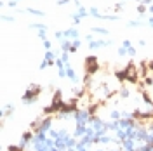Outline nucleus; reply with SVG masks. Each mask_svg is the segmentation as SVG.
<instances>
[{
    "label": "nucleus",
    "instance_id": "2",
    "mask_svg": "<svg viewBox=\"0 0 153 151\" xmlns=\"http://www.w3.org/2000/svg\"><path fill=\"white\" fill-rule=\"evenodd\" d=\"M40 90H42V87H38V85H31V87H30V90H26V94L23 95V101H25V103L33 101V99L40 94Z\"/></svg>",
    "mask_w": 153,
    "mask_h": 151
},
{
    "label": "nucleus",
    "instance_id": "3",
    "mask_svg": "<svg viewBox=\"0 0 153 151\" xmlns=\"http://www.w3.org/2000/svg\"><path fill=\"white\" fill-rule=\"evenodd\" d=\"M31 139V132H25L23 134V141H30Z\"/></svg>",
    "mask_w": 153,
    "mask_h": 151
},
{
    "label": "nucleus",
    "instance_id": "1",
    "mask_svg": "<svg viewBox=\"0 0 153 151\" xmlns=\"http://www.w3.org/2000/svg\"><path fill=\"white\" fill-rule=\"evenodd\" d=\"M84 68H85V75H94L99 71V63H97V57L94 56H89L85 59V63H84Z\"/></svg>",
    "mask_w": 153,
    "mask_h": 151
},
{
    "label": "nucleus",
    "instance_id": "4",
    "mask_svg": "<svg viewBox=\"0 0 153 151\" xmlns=\"http://www.w3.org/2000/svg\"><path fill=\"white\" fill-rule=\"evenodd\" d=\"M9 151H23V150H21V148H18V146H10Z\"/></svg>",
    "mask_w": 153,
    "mask_h": 151
},
{
    "label": "nucleus",
    "instance_id": "5",
    "mask_svg": "<svg viewBox=\"0 0 153 151\" xmlns=\"http://www.w3.org/2000/svg\"><path fill=\"white\" fill-rule=\"evenodd\" d=\"M137 10H139V12H144V10H146V7H144V5H139V7H137Z\"/></svg>",
    "mask_w": 153,
    "mask_h": 151
}]
</instances>
